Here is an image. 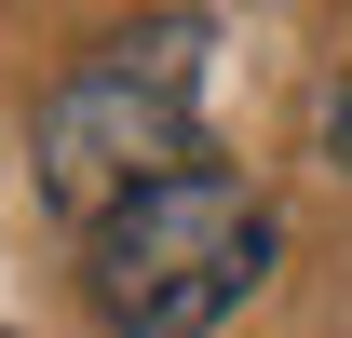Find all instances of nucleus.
<instances>
[{
    "label": "nucleus",
    "mask_w": 352,
    "mask_h": 338,
    "mask_svg": "<svg viewBox=\"0 0 352 338\" xmlns=\"http://www.w3.org/2000/svg\"><path fill=\"white\" fill-rule=\"evenodd\" d=\"M190 122H204V27H190V14L109 27V41L41 95V122H28V149H41V203L95 230V216L135 203L149 176L204 163V149H190Z\"/></svg>",
    "instance_id": "f257e3e1"
},
{
    "label": "nucleus",
    "mask_w": 352,
    "mask_h": 338,
    "mask_svg": "<svg viewBox=\"0 0 352 338\" xmlns=\"http://www.w3.org/2000/svg\"><path fill=\"white\" fill-rule=\"evenodd\" d=\"M258 284H271V216H258V190L217 176V163H176V176H149L135 203L95 216V311L122 338H204Z\"/></svg>",
    "instance_id": "f03ea898"
},
{
    "label": "nucleus",
    "mask_w": 352,
    "mask_h": 338,
    "mask_svg": "<svg viewBox=\"0 0 352 338\" xmlns=\"http://www.w3.org/2000/svg\"><path fill=\"white\" fill-rule=\"evenodd\" d=\"M325 135H339V163H352V82H339V95H325Z\"/></svg>",
    "instance_id": "7ed1b4c3"
}]
</instances>
